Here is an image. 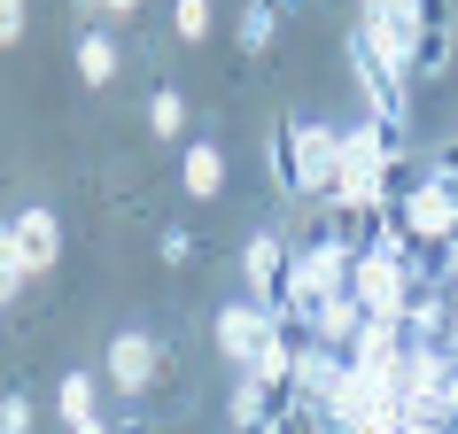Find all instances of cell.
I'll use <instances>...</instances> for the list:
<instances>
[{
  "label": "cell",
  "mask_w": 458,
  "mask_h": 434,
  "mask_svg": "<svg viewBox=\"0 0 458 434\" xmlns=\"http://www.w3.org/2000/svg\"><path fill=\"white\" fill-rule=\"evenodd\" d=\"M451 71V8H435L428 39H420V54H411V78H443Z\"/></svg>",
  "instance_id": "2e32d148"
},
{
  "label": "cell",
  "mask_w": 458,
  "mask_h": 434,
  "mask_svg": "<svg viewBox=\"0 0 458 434\" xmlns=\"http://www.w3.org/2000/svg\"><path fill=\"white\" fill-rule=\"evenodd\" d=\"M132 8H140V0H101V16H132Z\"/></svg>",
  "instance_id": "cb8c5ba5"
},
{
  "label": "cell",
  "mask_w": 458,
  "mask_h": 434,
  "mask_svg": "<svg viewBox=\"0 0 458 434\" xmlns=\"http://www.w3.org/2000/svg\"><path fill=\"white\" fill-rule=\"evenodd\" d=\"M272 31H280L272 0H249V8H242V47H249V54H265V47H272Z\"/></svg>",
  "instance_id": "ffe728a7"
},
{
  "label": "cell",
  "mask_w": 458,
  "mask_h": 434,
  "mask_svg": "<svg viewBox=\"0 0 458 434\" xmlns=\"http://www.w3.org/2000/svg\"><path fill=\"white\" fill-rule=\"evenodd\" d=\"M358 326H365V303H358V295H335V303H318V311H311V326H303V334H311L318 349H350V341H358Z\"/></svg>",
  "instance_id": "4fadbf2b"
},
{
  "label": "cell",
  "mask_w": 458,
  "mask_h": 434,
  "mask_svg": "<svg viewBox=\"0 0 458 434\" xmlns=\"http://www.w3.org/2000/svg\"><path fill=\"white\" fill-rule=\"evenodd\" d=\"M388 163H396V140H388L381 124L365 117L342 132V171H335V210L365 217V210H381L388 202Z\"/></svg>",
  "instance_id": "7a4b0ae2"
},
{
  "label": "cell",
  "mask_w": 458,
  "mask_h": 434,
  "mask_svg": "<svg viewBox=\"0 0 458 434\" xmlns=\"http://www.w3.org/2000/svg\"><path fill=\"white\" fill-rule=\"evenodd\" d=\"M350 295L365 303V318L404 326L411 295H420V264H411V256H388V248H358V264H350Z\"/></svg>",
  "instance_id": "277c9868"
},
{
  "label": "cell",
  "mask_w": 458,
  "mask_h": 434,
  "mask_svg": "<svg viewBox=\"0 0 458 434\" xmlns=\"http://www.w3.org/2000/svg\"><path fill=\"white\" fill-rule=\"evenodd\" d=\"M179 187H187L194 202L225 194V147H217V140H194V147H179Z\"/></svg>",
  "instance_id": "7c38bea8"
},
{
  "label": "cell",
  "mask_w": 458,
  "mask_h": 434,
  "mask_svg": "<svg viewBox=\"0 0 458 434\" xmlns=\"http://www.w3.org/2000/svg\"><path fill=\"white\" fill-rule=\"evenodd\" d=\"M71 434H117V427H109V419H86V427H71Z\"/></svg>",
  "instance_id": "d4e9b609"
},
{
  "label": "cell",
  "mask_w": 458,
  "mask_h": 434,
  "mask_svg": "<svg viewBox=\"0 0 458 434\" xmlns=\"http://www.w3.org/2000/svg\"><path fill=\"white\" fill-rule=\"evenodd\" d=\"M156 372H164V341L140 334V326H124V334H109V357H101V380L117 388V396H148L156 388Z\"/></svg>",
  "instance_id": "52a82bcc"
},
{
  "label": "cell",
  "mask_w": 458,
  "mask_h": 434,
  "mask_svg": "<svg viewBox=\"0 0 458 434\" xmlns=\"http://www.w3.org/2000/svg\"><path fill=\"white\" fill-rule=\"evenodd\" d=\"M24 280H31V264H24V248H16V225H0V311L24 295Z\"/></svg>",
  "instance_id": "ac0fdd59"
},
{
  "label": "cell",
  "mask_w": 458,
  "mask_h": 434,
  "mask_svg": "<svg viewBox=\"0 0 458 434\" xmlns=\"http://www.w3.org/2000/svg\"><path fill=\"white\" fill-rule=\"evenodd\" d=\"M428 24H435V0H358V39L381 54L404 86H411V54H420Z\"/></svg>",
  "instance_id": "3957f363"
},
{
  "label": "cell",
  "mask_w": 458,
  "mask_h": 434,
  "mask_svg": "<svg viewBox=\"0 0 458 434\" xmlns=\"http://www.w3.org/2000/svg\"><path fill=\"white\" fill-rule=\"evenodd\" d=\"M8 225H16V248H24L31 271H55V264H63V217H55V210L31 202V210H16Z\"/></svg>",
  "instance_id": "30bf717a"
},
{
  "label": "cell",
  "mask_w": 458,
  "mask_h": 434,
  "mask_svg": "<svg viewBox=\"0 0 458 434\" xmlns=\"http://www.w3.org/2000/svg\"><path fill=\"white\" fill-rule=\"evenodd\" d=\"M242 280H249V295H257L265 311H280V288H288V241H280V233H257V241L242 248Z\"/></svg>",
  "instance_id": "9c48e42d"
},
{
  "label": "cell",
  "mask_w": 458,
  "mask_h": 434,
  "mask_svg": "<svg viewBox=\"0 0 458 434\" xmlns=\"http://www.w3.org/2000/svg\"><path fill=\"white\" fill-rule=\"evenodd\" d=\"M210 0H171V31H179V39H187V47H202V39H210Z\"/></svg>",
  "instance_id": "d6986e66"
},
{
  "label": "cell",
  "mask_w": 458,
  "mask_h": 434,
  "mask_svg": "<svg viewBox=\"0 0 458 434\" xmlns=\"http://www.w3.org/2000/svg\"><path fill=\"white\" fill-rule=\"evenodd\" d=\"M396 225H404L411 241H458V179H443V171H435V179H420V187L404 194V210H396Z\"/></svg>",
  "instance_id": "8992f818"
},
{
  "label": "cell",
  "mask_w": 458,
  "mask_h": 434,
  "mask_svg": "<svg viewBox=\"0 0 458 434\" xmlns=\"http://www.w3.org/2000/svg\"><path fill=\"white\" fill-rule=\"evenodd\" d=\"M148 132H156V140H179V132H187V94H179V86H156V94H148Z\"/></svg>",
  "instance_id": "e0dca14e"
},
{
  "label": "cell",
  "mask_w": 458,
  "mask_h": 434,
  "mask_svg": "<svg viewBox=\"0 0 458 434\" xmlns=\"http://www.w3.org/2000/svg\"><path fill=\"white\" fill-rule=\"evenodd\" d=\"M272 334V311L265 303H257V295H242V303H225V311L210 318V341H217V357L233 364V372H242L249 357H257V341Z\"/></svg>",
  "instance_id": "ba28073f"
},
{
  "label": "cell",
  "mask_w": 458,
  "mask_h": 434,
  "mask_svg": "<svg viewBox=\"0 0 458 434\" xmlns=\"http://www.w3.org/2000/svg\"><path fill=\"white\" fill-rule=\"evenodd\" d=\"M288 147H295V194H327V202H335V171H342V124L295 117V124H288Z\"/></svg>",
  "instance_id": "5b68a950"
},
{
  "label": "cell",
  "mask_w": 458,
  "mask_h": 434,
  "mask_svg": "<svg viewBox=\"0 0 458 434\" xmlns=\"http://www.w3.org/2000/svg\"><path fill=\"white\" fill-rule=\"evenodd\" d=\"M78 78L86 86H109L117 78V39L109 31H78Z\"/></svg>",
  "instance_id": "9a60e30c"
},
{
  "label": "cell",
  "mask_w": 458,
  "mask_h": 434,
  "mask_svg": "<svg viewBox=\"0 0 458 434\" xmlns=\"http://www.w3.org/2000/svg\"><path fill=\"white\" fill-rule=\"evenodd\" d=\"M295 357H303V341H288V326L272 318V334L257 341V357H249L242 372H249L257 388H272V396H280V388H295Z\"/></svg>",
  "instance_id": "8fae6325"
},
{
  "label": "cell",
  "mask_w": 458,
  "mask_h": 434,
  "mask_svg": "<svg viewBox=\"0 0 458 434\" xmlns=\"http://www.w3.org/2000/svg\"><path fill=\"white\" fill-rule=\"evenodd\" d=\"M164 264H194V233L171 225V233H164Z\"/></svg>",
  "instance_id": "603a6c76"
},
{
  "label": "cell",
  "mask_w": 458,
  "mask_h": 434,
  "mask_svg": "<svg viewBox=\"0 0 458 434\" xmlns=\"http://www.w3.org/2000/svg\"><path fill=\"white\" fill-rule=\"evenodd\" d=\"M350 264H358V248L342 241H318V248H295L288 256V288H280V326H311L318 303H335V295H350Z\"/></svg>",
  "instance_id": "6da1fadb"
},
{
  "label": "cell",
  "mask_w": 458,
  "mask_h": 434,
  "mask_svg": "<svg viewBox=\"0 0 458 434\" xmlns=\"http://www.w3.org/2000/svg\"><path fill=\"white\" fill-rule=\"evenodd\" d=\"M24 31H31V8L24 0H0V47H24Z\"/></svg>",
  "instance_id": "7402d4cb"
},
{
  "label": "cell",
  "mask_w": 458,
  "mask_h": 434,
  "mask_svg": "<svg viewBox=\"0 0 458 434\" xmlns=\"http://www.w3.org/2000/svg\"><path fill=\"white\" fill-rule=\"evenodd\" d=\"M0 434H31V396H24V388L0 396Z\"/></svg>",
  "instance_id": "44dd1931"
},
{
  "label": "cell",
  "mask_w": 458,
  "mask_h": 434,
  "mask_svg": "<svg viewBox=\"0 0 458 434\" xmlns=\"http://www.w3.org/2000/svg\"><path fill=\"white\" fill-rule=\"evenodd\" d=\"M55 411H63V427H86V419H101V380H94V372H63V388H55Z\"/></svg>",
  "instance_id": "5bb4252c"
}]
</instances>
